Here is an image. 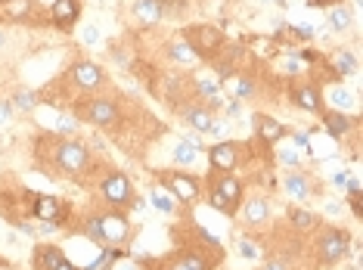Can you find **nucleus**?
Segmentation results:
<instances>
[{
  "instance_id": "nucleus-40",
  "label": "nucleus",
  "mask_w": 363,
  "mask_h": 270,
  "mask_svg": "<svg viewBox=\"0 0 363 270\" xmlns=\"http://www.w3.org/2000/svg\"><path fill=\"white\" fill-rule=\"evenodd\" d=\"M53 270H78V267H75V264H72V261H69V258H65V261H60V264H56Z\"/></svg>"
},
{
  "instance_id": "nucleus-23",
  "label": "nucleus",
  "mask_w": 363,
  "mask_h": 270,
  "mask_svg": "<svg viewBox=\"0 0 363 270\" xmlns=\"http://www.w3.org/2000/svg\"><path fill=\"white\" fill-rule=\"evenodd\" d=\"M134 13H137V19L143 22V26H152V22H159L164 16V4L162 0H137Z\"/></svg>"
},
{
  "instance_id": "nucleus-34",
  "label": "nucleus",
  "mask_w": 363,
  "mask_h": 270,
  "mask_svg": "<svg viewBox=\"0 0 363 270\" xmlns=\"http://www.w3.org/2000/svg\"><path fill=\"white\" fill-rule=\"evenodd\" d=\"M279 159H283V165H298V152H295V150H286L283 155H279Z\"/></svg>"
},
{
  "instance_id": "nucleus-41",
  "label": "nucleus",
  "mask_w": 363,
  "mask_h": 270,
  "mask_svg": "<svg viewBox=\"0 0 363 270\" xmlns=\"http://www.w3.org/2000/svg\"><path fill=\"white\" fill-rule=\"evenodd\" d=\"M0 264H4V258H0Z\"/></svg>"
},
{
  "instance_id": "nucleus-29",
  "label": "nucleus",
  "mask_w": 363,
  "mask_h": 270,
  "mask_svg": "<svg viewBox=\"0 0 363 270\" xmlns=\"http://www.w3.org/2000/svg\"><path fill=\"white\" fill-rule=\"evenodd\" d=\"M13 106L19 112H31V109H35V94H31V90H16Z\"/></svg>"
},
{
  "instance_id": "nucleus-4",
  "label": "nucleus",
  "mask_w": 363,
  "mask_h": 270,
  "mask_svg": "<svg viewBox=\"0 0 363 270\" xmlns=\"http://www.w3.org/2000/svg\"><path fill=\"white\" fill-rule=\"evenodd\" d=\"M180 38L193 47V53L199 60H211V56H218L224 50V31L218 26H189L180 31Z\"/></svg>"
},
{
  "instance_id": "nucleus-8",
  "label": "nucleus",
  "mask_w": 363,
  "mask_h": 270,
  "mask_svg": "<svg viewBox=\"0 0 363 270\" xmlns=\"http://www.w3.org/2000/svg\"><path fill=\"white\" fill-rule=\"evenodd\" d=\"M118 103L109 100V96H90V100H84L78 106V116L87 121V125L94 128H109L118 121Z\"/></svg>"
},
{
  "instance_id": "nucleus-5",
  "label": "nucleus",
  "mask_w": 363,
  "mask_h": 270,
  "mask_svg": "<svg viewBox=\"0 0 363 270\" xmlns=\"http://www.w3.org/2000/svg\"><path fill=\"white\" fill-rule=\"evenodd\" d=\"M53 165L65 177H78L90 168V152L84 150V143H78V140H60L56 143V152H53Z\"/></svg>"
},
{
  "instance_id": "nucleus-25",
  "label": "nucleus",
  "mask_w": 363,
  "mask_h": 270,
  "mask_svg": "<svg viewBox=\"0 0 363 270\" xmlns=\"http://www.w3.org/2000/svg\"><path fill=\"white\" fill-rule=\"evenodd\" d=\"M286 218H289V224H292L295 230H311V227H317V215L308 211V208H298V206H289Z\"/></svg>"
},
{
  "instance_id": "nucleus-22",
  "label": "nucleus",
  "mask_w": 363,
  "mask_h": 270,
  "mask_svg": "<svg viewBox=\"0 0 363 270\" xmlns=\"http://www.w3.org/2000/svg\"><path fill=\"white\" fill-rule=\"evenodd\" d=\"M286 193L292 196V199H308V196H313L311 177L301 174V171H292V174L286 177Z\"/></svg>"
},
{
  "instance_id": "nucleus-10",
  "label": "nucleus",
  "mask_w": 363,
  "mask_h": 270,
  "mask_svg": "<svg viewBox=\"0 0 363 270\" xmlns=\"http://www.w3.org/2000/svg\"><path fill=\"white\" fill-rule=\"evenodd\" d=\"M208 165L211 171H224V174H233V171L242 165V146L236 140H220L208 150Z\"/></svg>"
},
{
  "instance_id": "nucleus-21",
  "label": "nucleus",
  "mask_w": 363,
  "mask_h": 270,
  "mask_svg": "<svg viewBox=\"0 0 363 270\" xmlns=\"http://www.w3.org/2000/svg\"><path fill=\"white\" fill-rule=\"evenodd\" d=\"M168 60L177 62V65H196V62H199V56L193 53V47H189L184 38H174L168 44Z\"/></svg>"
},
{
  "instance_id": "nucleus-3",
  "label": "nucleus",
  "mask_w": 363,
  "mask_h": 270,
  "mask_svg": "<svg viewBox=\"0 0 363 270\" xmlns=\"http://www.w3.org/2000/svg\"><path fill=\"white\" fill-rule=\"evenodd\" d=\"M351 252V233L342 227H323L317 236V261L323 267H335L348 258Z\"/></svg>"
},
{
  "instance_id": "nucleus-31",
  "label": "nucleus",
  "mask_w": 363,
  "mask_h": 270,
  "mask_svg": "<svg viewBox=\"0 0 363 270\" xmlns=\"http://www.w3.org/2000/svg\"><path fill=\"white\" fill-rule=\"evenodd\" d=\"M196 94H199V96H208V100H211V96H218V94H220V87H218V84H214V81H208V78H202V81H199V84H196Z\"/></svg>"
},
{
  "instance_id": "nucleus-36",
  "label": "nucleus",
  "mask_w": 363,
  "mask_h": 270,
  "mask_svg": "<svg viewBox=\"0 0 363 270\" xmlns=\"http://www.w3.org/2000/svg\"><path fill=\"white\" fill-rule=\"evenodd\" d=\"M60 130H75V118H69V116H60Z\"/></svg>"
},
{
  "instance_id": "nucleus-12",
  "label": "nucleus",
  "mask_w": 363,
  "mask_h": 270,
  "mask_svg": "<svg viewBox=\"0 0 363 270\" xmlns=\"http://www.w3.org/2000/svg\"><path fill=\"white\" fill-rule=\"evenodd\" d=\"M35 215H38V220H44V224L60 227L62 220L72 215V208L65 206L62 199H56V196H38L35 199Z\"/></svg>"
},
{
  "instance_id": "nucleus-24",
  "label": "nucleus",
  "mask_w": 363,
  "mask_h": 270,
  "mask_svg": "<svg viewBox=\"0 0 363 270\" xmlns=\"http://www.w3.org/2000/svg\"><path fill=\"white\" fill-rule=\"evenodd\" d=\"M196 155H199V140H193V137H186V140H180V143L174 146V152H171V159H174L180 168H186V165H193V162H196Z\"/></svg>"
},
{
  "instance_id": "nucleus-6",
  "label": "nucleus",
  "mask_w": 363,
  "mask_h": 270,
  "mask_svg": "<svg viewBox=\"0 0 363 270\" xmlns=\"http://www.w3.org/2000/svg\"><path fill=\"white\" fill-rule=\"evenodd\" d=\"M159 180L168 186V193L174 196L177 202H184V206H193V202L202 196V180L196 174H189V171L171 168V171H162Z\"/></svg>"
},
{
  "instance_id": "nucleus-19",
  "label": "nucleus",
  "mask_w": 363,
  "mask_h": 270,
  "mask_svg": "<svg viewBox=\"0 0 363 270\" xmlns=\"http://www.w3.org/2000/svg\"><path fill=\"white\" fill-rule=\"evenodd\" d=\"M184 121L193 130H199V134H208L211 125H214V112L208 109V106L196 103V106H186V109H184Z\"/></svg>"
},
{
  "instance_id": "nucleus-28",
  "label": "nucleus",
  "mask_w": 363,
  "mask_h": 270,
  "mask_svg": "<svg viewBox=\"0 0 363 270\" xmlns=\"http://www.w3.org/2000/svg\"><path fill=\"white\" fill-rule=\"evenodd\" d=\"M233 94H236V100H249V96L255 94V81L245 75V78H236L233 81Z\"/></svg>"
},
{
  "instance_id": "nucleus-13",
  "label": "nucleus",
  "mask_w": 363,
  "mask_h": 270,
  "mask_svg": "<svg viewBox=\"0 0 363 270\" xmlns=\"http://www.w3.org/2000/svg\"><path fill=\"white\" fill-rule=\"evenodd\" d=\"M47 13H50V22L60 31H72L81 19V0H56Z\"/></svg>"
},
{
  "instance_id": "nucleus-33",
  "label": "nucleus",
  "mask_w": 363,
  "mask_h": 270,
  "mask_svg": "<svg viewBox=\"0 0 363 270\" xmlns=\"http://www.w3.org/2000/svg\"><path fill=\"white\" fill-rule=\"evenodd\" d=\"M239 252H242L245 258H258V249H255L249 240H239Z\"/></svg>"
},
{
  "instance_id": "nucleus-35",
  "label": "nucleus",
  "mask_w": 363,
  "mask_h": 270,
  "mask_svg": "<svg viewBox=\"0 0 363 270\" xmlns=\"http://www.w3.org/2000/svg\"><path fill=\"white\" fill-rule=\"evenodd\" d=\"M84 40L87 44H96L100 40V28H84Z\"/></svg>"
},
{
  "instance_id": "nucleus-17",
  "label": "nucleus",
  "mask_w": 363,
  "mask_h": 270,
  "mask_svg": "<svg viewBox=\"0 0 363 270\" xmlns=\"http://www.w3.org/2000/svg\"><path fill=\"white\" fill-rule=\"evenodd\" d=\"M252 125H255V137H261V140H267V143H277L286 137V128L279 125L274 116H264V112H258V116L252 118Z\"/></svg>"
},
{
  "instance_id": "nucleus-30",
  "label": "nucleus",
  "mask_w": 363,
  "mask_h": 270,
  "mask_svg": "<svg viewBox=\"0 0 363 270\" xmlns=\"http://www.w3.org/2000/svg\"><path fill=\"white\" fill-rule=\"evenodd\" d=\"M329 96H333V103H335V106H342V109H351V106H354V94H348L345 87H335Z\"/></svg>"
},
{
  "instance_id": "nucleus-27",
  "label": "nucleus",
  "mask_w": 363,
  "mask_h": 270,
  "mask_svg": "<svg viewBox=\"0 0 363 270\" xmlns=\"http://www.w3.org/2000/svg\"><path fill=\"white\" fill-rule=\"evenodd\" d=\"M333 60H335V62H333L335 72H342V75H354V72H357V56L348 53V50H345V53H335Z\"/></svg>"
},
{
  "instance_id": "nucleus-16",
  "label": "nucleus",
  "mask_w": 363,
  "mask_h": 270,
  "mask_svg": "<svg viewBox=\"0 0 363 270\" xmlns=\"http://www.w3.org/2000/svg\"><path fill=\"white\" fill-rule=\"evenodd\" d=\"M164 270H211V258L202 255L199 249H184L168 258Z\"/></svg>"
},
{
  "instance_id": "nucleus-37",
  "label": "nucleus",
  "mask_w": 363,
  "mask_h": 270,
  "mask_svg": "<svg viewBox=\"0 0 363 270\" xmlns=\"http://www.w3.org/2000/svg\"><path fill=\"white\" fill-rule=\"evenodd\" d=\"M311 6H338L342 4V0H308Z\"/></svg>"
},
{
  "instance_id": "nucleus-11",
  "label": "nucleus",
  "mask_w": 363,
  "mask_h": 270,
  "mask_svg": "<svg viewBox=\"0 0 363 270\" xmlns=\"http://www.w3.org/2000/svg\"><path fill=\"white\" fill-rule=\"evenodd\" d=\"M289 100H292V106H298L301 112H313V116H323V109H326L323 90H320V84H311V81L295 84L289 90Z\"/></svg>"
},
{
  "instance_id": "nucleus-1",
  "label": "nucleus",
  "mask_w": 363,
  "mask_h": 270,
  "mask_svg": "<svg viewBox=\"0 0 363 270\" xmlns=\"http://www.w3.org/2000/svg\"><path fill=\"white\" fill-rule=\"evenodd\" d=\"M87 240H94L103 249H118L121 242H128L130 236V218L125 211L112 208V211H96V215H87L84 224H81Z\"/></svg>"
},
{
  "instance_id": "nucleus-20",
  "label": "nucleus",
  "mask_w": 363,
  "mask_h": 270,
  "mask_svg": "<svg viewBox=\"0 0 363 270\" xmlns=\"http://www.w3.org/2000/svg\"><path fill=\"white\" fill-rule=\"evenodd\" d=\"M354 121L345 116V112H338V109H323V128H326V134L333 137V140H342L345 134L351 130Z\"/></svg>"
},
{
  "instance_id": "nucleus-39",
  "label": "nucleus",
  "mask_w": 363,
  "mask_h": 270,
  "mask_svg": "<svg viewBox=\"0 0 363 270\" xmlns=\"http://www.w3.org/2000/svg\"><path fill=\"white\" fill-rule=\"evenodd\" d=\"M264 270H286V264H283V261H267Z\"/></svg>"
},
{
  "instance_id": "nucleus-14",
  "label": "nucleus",
  "mask_w": 363,
  "mask_h": 270,
  "mask_svg": "<svg viewBox=\"0 0 363 270\" xmlns=\"http://www.w3.org/2000/svg\"><path fill=\"white\" fill-rule=\"evenodd\" d=\"M38 0H0V16L13 22H38Z\"/></svg>"
},
{
  "instance_id": "nucleus-2",
  "label": "nucleus",
  "mask_w": 363,
  "mask_h": 270,
  "mask_svg": "<svg viewBox=\"0 0 363 270\" xmlns=\"http://www.w3.org/2000/svg\"><path fill=\"white\" fill-rule=\"evenodd\" d=\"M208 202L211 208H218L220 215L233 218L239 211V202H242V180H236L233 174H224V171H208Z\"/></svg>"
},
{
  "instance_id": "nucleus-9",
  "label": "nucleus",
  "mask_w": 363,
  "mask_h": 270,
  "mask_svg": "<svg viewBox=\"0 0 363 270\" xmlns=\"http://www.w3.org/2000/svg\"><path fill=\"white\" fill-rule=\"evenodd\" d=\"M72 84H75L81 94H96V90H103V84H106L103 65L94 60H78L72 65Z\"/></svg>"
},
{
  "instance_id": "nucleus-15",
  "label": "nucleus",
  "mask_w": 363,
  "mask_h": 270,
  "mask_svg": "<svg viewBox=\"0 0 363 270\" xmlns=\"http://www.w3.org/2000/svg\"><path fill=\"white\" fill-rule=\"evenodd\" d=\"M239 218H242L245 227H264L270 220V199H264V196H252V199H245Z\"/></svg>"
},
{
  "instance_id": "nucleus-38",
  "label": "nucleus",
  "mask_w": 363,
  "mask_h": 270,
  "mask_svg": "<svg viewBox=\"0 0 363 270\" xmlns=\"http://www.w3.org/2000/svg\"><path fill=\"white\" fill-rule=\"evenodd\" d=\"M13 112H10V103H0V121H6Z\"/></svg>"
},
{
  "instance_id": "nucleus-32",
  "label": "nucleus",
  "mask_w": 363,
  "mask_h": 270,
  "mask_svg": "<svg viewBox=\"0 0 363 270\" xmlns=\"http://www.w3.org/2000/svg\"><path fill=\"white\" fill-rule=\"evenodd\" d=\"M152 202H155V208H159V211H164V215H171V211H174V202H171L168 196H162L159 190L152 193Z\"/></svg>"
},
{
  "instance_id": "nucleus-26",
  "label": "nucleus",
  "mask_w": 363,
  "mask_h": 270,
  "mask_svg": "<svg viewBox=\"0 0 363 270\" xmlns=\"http://www.w3.org/2000/svg\"><path fill=\"white\" fill-rule=\"evenodd\" d=\"M351 22H354V13H351V10H345L342 4L329 10V26H333L335 31H348V28H351Z\"/></svg>"
},
{
  "instance_id": "nucleus-7",
  "label": "nucleus",
  "mask_w": 363,
  "mask_h": 270,
  "mask_svg": "<svg viewBox=\"0 0 363 270\" xmlns=\"http://www.w3.org/2000/svg\"><path fill=\"white\" fill-rule=\"evenodd\" d=\"M100 196L106 199V206L125 211L134 206V184H130V177L121 174V171H109V174L100 180Z\"/></svg>"
},
{
  "instance_id": "nucleus-18",
  "label": "nucleus",
  "mask_w": 363,
  "mask_h": 270,
  "mask_svg": "<svg viewBox=\"0 0 363 270\" xmlns=\"http://www.w3.org/2000/svg\"><path fill=\"white\" fill-rule=\"evenodd\" d=\"M60 261H65V252L53 242H44V245H38L35 255H31V267L35 270H53Z\"/></svg>"
}]
</instances>
